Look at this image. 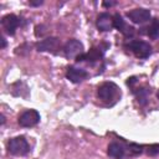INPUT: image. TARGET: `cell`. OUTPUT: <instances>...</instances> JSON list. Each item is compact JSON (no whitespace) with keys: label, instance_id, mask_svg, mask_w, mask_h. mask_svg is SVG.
<instances>
[{"label":"cell","instance_id":"obj_1","mask_svg":"<svg viewBox=\"0 0 159 159\" xmlns=\"http://www.w3.org/2000/svg\"><path fill=\"white\" fill-rule=\"evenodd\" d=\"M7 149L14 155H25L29 153L30 147H29L27 140L24 137H16L9 140Z\"/></svg>","mask_w":159,"mask_h":159},{"label":"cell","instance_id":"obj_2","mask_svg":"<svg viewBox=\"0 0 159 159\" xmlns=\"http://www.w3.org/2000/svg\"><path fill=\"white\" fill-rule=\"evenodd\" d=\"M65 55L68 58H77L83 53V45L78 40H68L63 47Z\"/></svg>","mask_w":159,"mask_h":159},{"label":"cell","instance_id":"obj_3","mask_svg":"<svg viewBox=\"0 0 159 159\" xmlns=\"http://www.w3.org/2000/svg\"><path fill=\"white\" fill-rule=\"evenodd\" d=\"M128 47L133 51V53L139 58H147L152 53V47L149 43L144 41H132Z\"/></svg>","mask_w":159,"mask_h":159},{"label":"cell","instance_id":"obj_4","mask_svg":"<svg viewBox=\"0 0 159 159\" xmlns=\"http://www.w3.org/2000/svg\"><path fill=\"white\" fill-rule=\"evenodd\" d=\"M40 122V114L35 109H29L25 111L20 117H19V124L21 127H34Z\"/></svg>","mask_w":159,"mask_h":159},{"label":"cell","instance_id":"obj_5","mask_svg":"<svg viewBox=\"0 0 159 159\" xmlns=\"http://www.w3.org/2000/svg\"><path fill=\"white\" fill-rule=\"evenodd\" d=\"M127 16L129 20H132L134 24H143L150 19V11L147 9H133L129 12H127Z\"/></svg>","mask_w":159,"mask_h":159},{"label":"cell","instance_id":"obj_6","mask_svg":"<svg viewBox=\"0 0 159 159\" xmlns=\"http://www.w3.org/2000/svg\"><path fill=\"white\" fill-rule=\"evenodd\" d=\"M117 92V86L112 82H106L103 84L99 86L98 88V97L103 101H109L114 97Z\"/></svg>","mask_w":159,"mask_h":159},{"label":"cell","instance_id":"obj_7","mask_svg":"<svg viewBox=\"0 0 159 159\" xmlns=\"http://www.w3.org/2000/svg\"><path fill=\"white\" fill-rule=\"evenodd\" d=\"M1 24H2V27L5 29V31H6L9 35H14V34H15V30H16L17 26H19V19H17L16 15L9 14V15H6V16L2 17Z\"/></svg>","mask_w":159,"mask_h":159},{"label":"cell","instance_id":"obj_8","mask_svg":"<svg viewBox=\"0 0 159 159\" xmlns=\"http://www.w3.org/2000/svg\"><path fill=\"white\" fill-rule=\"evenodd\" d=\"M67 78L73 82V83H78L81 81H83L88 75L84 70L82 68H77V67H68L67 68V73H66Z\"/></svg>","mask_w":159,"mask_h":159},{"label":"cell","instance_id":"obj_9","mask_svg":"<svg viewBox=\"0 0 159 159\" xmlns=\"http://www.w3.org/2000/svg\"><path fill=\"white\" fill-rule=\"evenodd\" d=\"M102 58V51L98 48H91L87 53H82L81 56H78L76 58L77 62H82V61H87L89 63H94L97 61H99Z\"/></svg>","mask_w":159,"mask_h":159},{"label":"cell","instance_id":"obj_10","mask_svg":"<svg viewBox=\"0 0 159 159\" xmlns=\"http://www.w3.org/2000/svg\"><path fill=\"white\" fill-rule=\"evenodd\" d=\"M97 27L101 31H109L113 27V17L107 12L101 14L97 17Z\"/></svg>","mask_w":159,"mask_h":159},{"label":"cell","instance_id":"obj_11","mask_svg":"<svg viewBox=\"0 0 159 159\" xmlns=\"http://www.w3.org/2000/svg\"><path fill=\"white\" fill-rule=\"evenodd\" d=\"M60 45V40L57 37H47L37 43L39 51H53Z\"/></svg>","mask_w":159,"mask_h":159},{"label":"cell","instance_id":"obj_12","mask_svg":"<svg viewBox=\"0 0 159 159\" xmlns=\"http://www.w3.org/2000/svg\"><path fill=\"white\" fill-rule=\"evenodd\" d=\"M124 154H125V150H124L122 144L113 142V143H111L108 145V155L111 158H113V159H122L124 157Z\"/></svg>","mask_w":159,"mask_h":159},{"label":"cell","instance_id":"obj_13","mask_svg":"<svg viewBox=\"0 0 159 159\" xmlns=\"http://www.w3.org/2000/svg\"><path fill=\"white\" fill-rule=\"evenodd\" d=\"M148 35H149L150 37H153V39L159 37V20H154V22H153L152 26L149 27Z\"/></svg>","mask_w":159,"mask_h":159},{"label":"cell","instance_id":"obj_14","mask_svg":"<svg viewBox=\"0 0 159 159\" xmlns=\"http://www.w3.org/2000/svg\"><path fill=\"white\" fill-rule=\"evenodd\" d=\"M147 96H148V91H147V89H144V88L139 89V92H138V94H137L138 102H140L142 104H144V103L147 102Z\"/></svg>","mask_w":159,"mask_h":159},{"label":"cell","instance_id":"obj_15","mask_svg":"<svg viewBox=\"0 0 159 159\" xmlns=\"http://www.w3.org/2000/svg\"><path fill=\"white\" fill-rule=\"evenodd\" d=\"M147 154L148 155H157V154H159V144L149 145L147 148Z\"/></svg>","mask_w":159,"mask_h":159},{"label":"cell","instance_id":"obj_16","mask_svg":"<svg viewBox=\"0 0 159 159\" xmlns=\"http://www.w3.org/2000/svg\"><path fill=\"white\" fill-rule=\"evenodd\" d=\"M129 150H130V154H139L142 153V147L140 145H137V144H130L129 145Z\"/></svg>","mask_w":159,"mask_h":159},{"label":"cell","instance_id":"obj_17","mask_svg":"<svg viewBox=\"0 0 159 159\" xmlns=\"http://www.w3.org/2000/svg\"><path fill=\"white\" fill-rule=\"evenodd\" d=\"M43 1L42 0H37V1H30V5L31 6H39V5H41Z\"/></svg>","mask_w":159,"mask_h":159},{"label":"cell","instance_id":"obj_18","mask_svg":"<svg viewBox=\"0 0 159 159\" xmlns=\"http://www.w3.org/2000/svg\"><path fill=\"white\" fill-rule=\"evenodd\" d=\"M116 5V1H103V6H113Z\"/></svg>","mask_w":159,"mask_h":159},{"label":"cell","instance_id":"obj_19","mask_svg":"<svg viewBox=\"0 0 159 159\" xmlns=\"http://www.w3.org/2000/svg\"><path fill=\"white\" fill-rule=\"evenodd\" d=\"M135 82V77H132V78H128V81H127V83L128 84H133Z\"/></svg>","mask_w":159,"mask_h":159},{"label":"cell","instance_id":"obj_20","mask_svg":"<svg viewBox=\"0 0 159 159\" xmlns=\"http://www.w3.org/2000/svg\"><path fill=\"white\" fill-rule=\"evenodd\" d=\"M6 46V42H5V39L4 37H1V48H4Z\"/></svg>","mask_w":159,"mask_h":159},{"label":"cell","instance_id":"obj_21","mask_svg":"<svg viewBox=\"0 0 159 159\" xmlns=\"http://www.w3.org/2000/svg\"><path fill=\"white\" fill-rule=\"evenodd\" d=\"M4 122H5V118H4V116H1V124H4Z\"/></svg>","mask_w":159,"mask_h":159},{"label":"cell","instance_id":"obj_22","mask_svg":"<svg viewBox=\"0 0 159 159\" xmlns=\"http://www.w3.org/2000/svg\"><path fill=\"white\" fill-rule=\"evenodd\" d=\"M157 97H158V99H159V91H158V93H157Z\"/></svg>","mask_w":159,"mask_h":159}]
</instances>
